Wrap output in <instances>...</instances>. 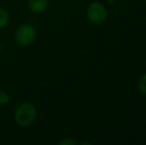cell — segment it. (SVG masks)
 I'll use <instances>...</instances> for the list:
<instances>
[{
    "instance_id": "8",
    "label": "cell",
    "mask_w": 146,
    "mask_h": 145,
    "mask_svg": "<svg viewBox=\"0 0 146 145\" xmlns=\"http://www.w3.org/2000/svg\"><path fill=\"white\" fill-rule=\"evenodd\" d=\"M60 145H76L78 144V141L75 139H73L72 137H66L63 140L59 142Z\"/></svg>"
},
{
    "instance_id": "1",
    "label": "cell",
    "mask_w": 146,
    "mask_h": 145,
    "mask_svg": "<svg viewBox=\"0 0 146 145\" xmlns=\"http://www.w3.org/2000/svg\"><path fill=\"white\" fill-rule=\"evenodd\" d=\"M37 109L33 103L24 101L20 103L14 112V120L19 126L26 127L29 126L36 119Z\"/></svg>"
},
{
    "instance_id": "5",
    "label": "cell",
    "mask_w": 146,
    "mask_h": 145,
    "mask_svg": "<svg viewBox=\"0 0 146 145\" xmlns=\"http://www.w3.org/2000/svg\"><path fill=\"white\" fill-rule=\"evenodd\" d=\"M10 21V15L4 8H0V30L4 29Z\"/></svg>"
},
{
    "instance_id": "7",
    "label": "cell",
    "mask_w": 146,
    "mask_h": 145,
    "mask_svg": "<svg viewBox=\"0 0 146 145\" xmlns=\"http://www.w3.org/2000/svg\"><path fill=\"white\" fill-rule=\"evenodd\" d=\"M10 101V97L6 91H0V107H5Z\"/></svg>"
},
{
    "instance_id": "3",
    "label": "cell",
    "mask_w": 146,
    "mask_h": 145,
    "mask_svg": "<svg viewBox=\"0 0 146 145\" xmlns=\"http://www.w3.org/2000/svg\"><path fill=\"white\" fill-rule=\"evenodd\" d=\"M86 14H87L88 21L92 24H96V25L102 24L108 18L106 8L102 3L96 1L88 4Z\"/></svg>"
},
{
    "instance_id": "9",
    "label": "cell",
    "mask_w": 146,
    "mask_h": 145,
    "mask_svg": "<svg viewBox=\"0 0 146 145\" xmlns=\"http://www.w3.org/2000/svg\"><path fill=\"white\" fill-rule=\"evenodd\" d=\"M106 1L108 4H110V5H111V4H113L114 2H115V0H106Z\"/></svg>"
},
{
    "instance_id": "6",
    "label": "cell",
    "mask_w": 146,
    "mask_h": 145,
    "mask_svg": "<svg viewBox=\"0 0 146 145\" xmlns=\"http://www.w3.org/2000/svg\"><path fill=\"white\" fill-rule=\"evenodd\" d=\"M137 87H138L139 93H142L143 95H146V73L140 77L138 83H137Z\"/></svg>"
},
{
    "instance_id": "4",
    "label": "cell",
    "mask_w": 146,
    "mask_h": 145,
    "mask_svg": "<svg viewBox=\"0 0 146 145\" xmlns=\"http://www.w3.org/2000/svg\"><path fill=\"white\" fill-rule=\"evenodd\" d=\"M28 8L32 13L41 14L47 10L49 0H27Z\"/></svg>"
},
{
    "instance_id": "2",
    "label": "cell",
    "mask_w": 146,
    "mask_h": 145,
    "mask_svg": "<svg viewBox=\"0 0 146 145\" xmlns=\"http://www.w3.org/2000/svg\"><path fill=\"white\" fill-rule=\"evenodd\" d=\"M37 37V31L31 24H22L14 32L15 42L21 47H27L35 42Z\"/></svg>"
}]
</instances>
